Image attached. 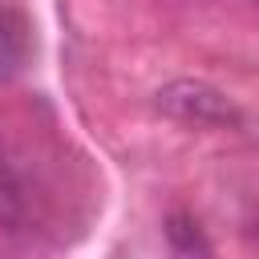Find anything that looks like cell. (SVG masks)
Segmentation results:
<instances>
[{
	"instance_id": "6",
	"label": "cell",
	"mask_w": 259,
	"mask_h": 259,
	"mask_svg": "<svg viewBox=\"0 0 259 259\" xmlns=\"http://www.w3.org/2000/svg\"><path fill=\"white\" fill-rule=\"evenodd\" d=\"M0 259H16V255H8V251H0Z\"/></svg>"
},
{
	"instance_id": "1",
	"label": "cell",
	"mask_w": 259,
	"mask_h": 259,
	"mask_svg": "<svg viewBox=\"0 0 259 259\" xmlns=\"http://www.w3.org/2000/svg\"><path fill=\"white\" fill-rule=\"evenodd\" d=\"M158 109L186 125H239V109L227 93H219L206 81H170L158 89Z\"/></svg>"
},
{
	"instance_id": "2",
	"label": "cell",
	"mask_w": 259,
	"mask_h": 259,
	"mask_svg": "<svg viewBox=\"0 0 259 259\" xmlns=\"http://www.w3.org/2000/svg\"><path fill=\"white\" fill-rule=\"evenodd\" d=\"M24 219H28V194H24V182L0 142V227L16 231V227H24Z\"/></svg>"
},
{
	"instance_id": "4",
	"label": "cell",
	"mask_w": 259,
	"mask_h": 259,
	"mask_svg": "<svg viewBox=\"0 0 259 259\" xmlns=\"http://www.w3.org/2000/svg\"><path fill=\"white\" fill-rule=\"evenodd\" d=\"M166 235L174 243V255H182V259H190V255L194 259H206L210 255V247H206V239H202V231H198V223L190 214H170Z\"/></svg>"
},
{
	"instance_id": "5",
	"label": "cell",
	"mask_w": 259,
	"mask_h": 259,
	"mask_svg": "<svg viewBox=\"0 0 259 259\" xmlns=\"http://www.w3.org/2000/svg\"><path fill=\"white\" fill-rule=\"evenodd\" d=\"M251 231H255V235H259V210H255V219H251Z\"/></svg>"
},
{
	"instance_id": "3",
	"label": "cell",
	"mask_w": 259,
	"mask_h": 259,
	"mask_svg": "<svg viewBox=\"0 0 259 259\" xmlns=\"http://www.w3.org/2000/svg\"><path fill=\"white\" fill-rule=\"evenodd\" d=\"M28 61V28L16 12H0V81L16 77Z\"/></svg>"
}]
</instances>
